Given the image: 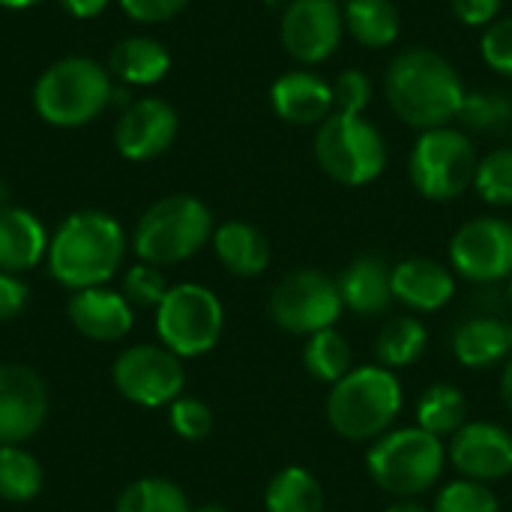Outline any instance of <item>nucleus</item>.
<instances>
[{
	"mask_svg": "<svg viewBox=\"0 0 512 512\" xmlns=\"http://www.w3.org/2000/svg\"><path fill=\"white\" fill-rule=\"evenodd\" d=\"M384 96L405 126L426 132L453 126L468 90L456 66L441 51L414 45L390 60L384 75Z\"/></svg>",
	"mask_w": 512,
	"mask_h": 512,
	"instance_id": "1",
	"label": "nucleus"
},
{
	"mask_svg": "<svg viewBox=\"0 0 512 512\" xmlns=\"http://www.w3.org/2000/svg\"><path fill=\"white\" fill-rule=\"evenodd\" d=\"M123 252L126 234L114 216L102 210H78L51 234L48 270L72 291L99 288L117 273Z\"/></svg>",
	"mask_w": 512,
	"mask_h": 512,
	"instance_id": "2",
	"label": "nucleus"
},
{
	"mask_svg": "<svg viewBox=\"0 0 512 512\" xmlns=\"http://www.w3.org/2000/svg\"><path fill=\"white\" fill-rule=\"evenodd\" d=\"M402 384L393 369L357 366L327 393V420L345 441H378L402 414Z\"/></svg>",
	"mask_w": 512,
	"mask_h": 512,
	"instance_id": "3",
	"label": "nucleus"
},
{
	"mask_svg": "<svg viewBox=\"0 0 512 512\" xmlns=\"http://www.w3.org/2000/svg\"><path fill=\"white\" fill-rule=\"evenodd\" d=\"M114 99L108 66L90 57H60L33 84V111L57 129L93 123Z\"/></svg>",
	"mask_w": 512,
	"mask_h": 512,
	"instance_id": "4",
	"label": "nucleus"
},
{
	"mask_svg": "<svg viewBox=\"0 0 512 512\" xmlns=\"http://www.w3.org/2000/svg\"><path fill=\"white\" fill-rule=\"evenodd\" d=\"M447 465L444 441L420 426L390 429L372 441L366 453V471L372 483L396 498H414L438 486Z\"/></svg>",
	"mask_w": 512,
	"mask_h": 512,
	"instance_id": "5",
	"label": "nucleus"
},
{
	"mask_svg": "<svg viewBox=\"0 0 512 512\" xmlns=\"http://www.w3.org/2000/svg\"><path fill=\"white\" fill-rule=\"evenodd\" d=\"M213 213L192 195H168L150 204L132 234V249L144 264L171 267L204 249L213 240Z\"/></svg>",
	"mask_w": 512,
	"mask_h": 512,
	"instance_id": "6",
	"label": "nucleus"
},
{
	"mask_svg": "<svg viewBox=\"0 0 512 512\" xmlns=\"http://www.w3.org/2000/svg\"><path fill=\"white\" fill-rule=\"evenodd\" d=\"M315 162L339 186H369L387 168V141L363 114L333 111L315 126Z\"/></svg>",
	"mask_w": 512,
	"mask_h": 512,
	"instance_id": "7",
	"label": "nucleus"
},
{
	"mask_svg": "<svg viewBox=\"0 0 512 512\" xmlns=\"http://www.w3.org/2000/svg\"><path fill=\"white\" fill-rule=\"evenodd\" d=\"M477 150L465 129H426L408 153L411 186L429 201H456L474 186Z\"/></svg>",
	"mask_w": 512,
	"mask_h": 512,
	"instance_id": "8",
	"label": "nucleus"
},
{
	"mask_svg": "<svg viewBox=\"0 0 512 512\" xmlns=\"http://www.w3.org/2000/svg\"><path fill=\"white\" fill-rule=\"evenodd\" d=\"M225 327V309L219 297L195 282L168 288L156 306V333L177 357H201L216 348Z\"/></svg>",
	"mask_w": 512,
	"mask_h": 512,
	"instance_id": "9",
	"label": "nucleus"
},
{
	"mask_svg": "<svg viewBox=\"0 0 512 512\" xmlns=\"http://www.w3.org/2000/svg\"><path fill=\"white\" fill-rule=\"evenodd\" d=\"M342 297L336 279L321 270H291L282 276L270 294L267 312L273 324L291 336H315L321 330L336 327L342 318Z\"/></svg>",
	"mask_w": 512,
	"mask_h": 512,
	"instance_id": "10",
	"label": "nucleus"
},
{
	"mask_svg": "<svg viewBox=\"0 0 512 512\" xmlns=\"http://www.w3.org/2000/svg\"><path fill=\"white\" fill-rule=\"evenodd\" d=\"M345 36V15L339 0H288L279 18V42L300 66H321L330 60Z\"/></svg>",
	"mask_w": 512,
	"mask_h": 512,
	"instance_id": "11",
	"label": "nucleus"
},
{
	"mask_svg": "<svg viewBox=\"0 0 512 512\" xmlns=\"http://www.w3.org/2000/svg\"><path fill=\"white\" fill-rule=\"evenodd\" d=\"M450 264L465 282L495 285L512 276V222L480 216L465 222L450 240Z\"/></svg>",
	"mask_w": 512,
	"mask_h": 512,
	"instance_id": "12",
	"label": "nucleus"
},
{
	"mask_svg": "<svg viewBox=\"0 0 512 512\" xmlns=\"http://www.w3.org/2000/svg\"><path fill=\"white\" fill-rule=\"evenodd\" d=\"M114 384L129 402L144 408H162L180 399L186 372L180 357L165 345H135L117 357Z\"/></svg>",
	"mask_w": 512,
	"mask_h": 512,
	"instance_id": "13",
	"label": "nucleus"
},
{
	"mask_svg": "<svg viewBox=\"0 0 512 512\" xmlns=\"http://www.w3.org/2000/svg\"><path fill=\"white\" fill-rule=\"evenodd\" d=\"M180 129V117L171 102L159 96H141L123 108L114 126V144L129 162H150L162 156Z\"/></svg>",
	"mask_w": 512,
	"mask_h": 512,
	"instance_id": "14",
	"label": "nucleus"
},
{
	"mask_svg": "<svg viewBox=\"0 0 512 512\" xmlns=\"http://www.w3.org/2000/svg\"><path fill=\"white\" fill-rule=\"evenodd\" d=\"M48 414L42 378L27 366H0V447H18L33 438Z\"/></svg>",
	"mask_w": 512,
	"mask_h": 512,
	"instance_id": "15",
	"label": "nucleus"
},
{
	"mask_svg": "<svg viewBox=\"0 0 512 512\" xmlns=\"http://www.w3.org/2000/svg\"><path fill=\"white\" fill-rule=\"evenodd\" d=\"M447 456L465 480L495 483L512 474V435L495 423H465Z\"/></svg>",
	"mask_w": 512,
	"mask_h": 512,
	"instance_id": "16",
	"label": "nucleus"
},
{
	"mask_svg": "<svg viewBox=\"0 0 512 512\" xmlns=\"http://www.w3.org/2000/svg\"><path fill=\"white\" fill-rule=\"evenodd\" d=\"M270 105L282 123L321 126L333 111V84L312 69H288L270 84Z\"/></svg>",
	"mask_w": 512,
	"mask_h": 512,
	"instance_id": "17",
	"label": "nucleus"
},
{
	"mask_svg": "<svg viewBox=\"0 0 512 512\" xmlns=\"http://www.w3.org/2000/svg\"><path fill=\"white\" fill-rule=\"evenodd\" d=\"M393 297L414 312H438L456 297V276L432 258H405L393 267Z\"/></svg>",
	"mask_w": 512,
	"mask_h": 512,
	"instance_id": "18",
	"label": "nucleus"
},
{
	"mask_svg": "<svg viewBox=\"0 0 512 512\" xmlns=\"http://www.w3.org/2000/svg\"><path fill=\"white\" fill-rule=\"evenodd\" d=\"M342 306L354 315L375 318L384 315L396 297H393V267H387L378 255H360L354 258L336 279Z\"/></svg>",
	"mask_w": 512,
	"mask_h": 512,
	"instance_id": "19",
	"label": "nucleus"
},
{
	"mask_svg": "<svg viewBox=\"0 0 512 512\" xmlns=\"http://www.w3.org/2000/svg\"><path fill=\"white\" fill-rule=\"evenodd\" d=\"M72 327L96 342H117L132 330V303L108 288H84L69 300Z\"/></svg>",
	"mask_w": 512,
	"mask_h": 512,
	"instance_id": "20",
	"label": "nucleus"
},
{
	"mask_svg": "<svg viewBox=\"0 0 512 512\" xmlns=\"http://www.w3.org/2000/svg\"><path fill=\"white\" fill-rule=\"evenodd\" d=\"M48 234L42 222L24 207H0V270L24 273L48 255Z\"/></svg>",
	"mask_w": 512,
	"mask_h": 512,
	"instance_id": "21",
	"label": "nucleus"
},
{
	"mask_svg": "<svg viewBox=\"0 0 512 512\" xmlns=\"http://www.w3.org/2000/svg\"><path fill=\"white\" fill-rule=\"evenodd\" d=\"M453 354L465 369H489L512 354V327L498 315H477L456 327Z\"/></svg>",
	"mask_w": 512,
	"mask_h": 512,
	"instance_id": "22",
	"label": "nucleus"
},
{
	"mask_svg": "<svg viewBox=\"0 0 512 512\" xmlns=\"http://www.w3.org/2000/svg\"><path fill=\"white\" fill-rule=\"evenodd\" d=\"M171 69V51L153 36H126L108 54V72L129 87H153Z\"/></svg>",
	"mask_w": 512,
	"mask_h": 512,
	"instance_id": "23",
	"label": "nucleus"
},
{
	"mask_svg": "<svg viewBox=\"0 0 512 512\" xmlns=\"http://www.w3.org/2000/svg\"><path fill=\"white\" fill-rule=\"evenodd\" d=\"M213 252L219 264L240 279H255L270 267V243L249 222H222L213 231Z\"/></svg>",
	"mask_w": 512,
	"mask_h": 512,
	"instance_id": "24",
	"label": "nucleus"
},
{
	"mask_svg": "<svg viewBox=\"0 0 512 512\" xmlns=\"http://www.w3.org/2000/svg\"><path fill=\"white\" fill-rule=\"evenodd\" d=\"M345 33L372 51L396 45L402 33V15L393 0H345Z\"/></svg>",
	"mask_w": 512,
	"mask_h": 512,
	"instance_id": "25",
	"label": "nucleus"
},
{
	"mask_svg": "<svg viewBox=\"0 0 512 512\" xmlns=\"http://www.w3.org/2000/svg\"><path fill=\"white\" fill-rule=\"evenodd\" d=\"M267 512H324V486L321 480L300 465H288L264 489Z\"/></svg>",
	"mask_w": 512,
	"mask_h": 512,
	"instance_id": "26",
	"label": "nucleus"
},
{
	"mask_svg": "<svg viewBox=\"0 0 512 512\" xmlns=\"http://www.w3.org/2000/svg\"><path fill=\"white\" fill-rule=\"evenodd\" d=\"M426 348H429L426 324L414 315H399L381 327L375 342V357L378 366L384 369H408L426 354Z\"/></svg>",
	"mask_w": 512,
	"mask_h": 512,
	"instance_id": "27",
	"label": "nucleus"
},
{
	"mask_svg": "<svg viewBox=\"0 0 512 512\" xmlns=\"http://www.w3.org/2000/svg\"><path fill=\"white\" fill-rule=\"evenodd\" d=\"M468 423L465 393L453 384H432L417 402V426L435 438H453Z\"/></svg>",
	"mask_w": 512,
	"mask_h": 512,
	"instance_id": "28",
	"label": "nucleus"
},
{
	"mask_svg": "<svg viewBox=\"0 0 512 512\" xmlns=\"http://www.w3.org/2000/svg\"><path fill=\"white\" fill-rule=\"evenodd\" d=\"M303 366H306V372L315 381L333 387L336 381H342L351 372V348H348V339L336 327L309 336V342L303 348Z\"/></svg>",
	"mask_w": 512,
	"mask_h": 512,
	"instance_id": "29",
	"label": "nucleus"
},
{
	"mask_svg": "<svg viewBox=\"0 0 512 512\" xmlns=\"http://www.w3.org/2000/svg\"><path fill=\"white\" fill-rule=\"evenodd\" d=\"M117 512H192V507H189L186 492L177 483L144 477L123 489L117 501Z\"/></svg>",
	"mask_w": 512,
	"mask_h": 512,
	"instance_id": "30",
	"label": "nucleus"
},
{
	"mask_svg": "<svg viewBox=\"0 0 512 512\" xmlns=\"http://www.w3.org/2000/svg\"><path fill=\"white\" fill-rule=\"evenodd\" d=\"M42 489L39 462L21 447H0V498L12 504L33 501Z\"/></svg>",
	"mask_w": 512,
	"mask_h": 512,
	"instance_id": "31",
	"label": "nucleus"
},
{
	"mask_svg": "<svg viewBox=\"0 0 512 512\" xmlns=\"http://www.w3.org/2000/svg\"><path fill=\"white\" fill-rule=\"evenodd\" d=\"M462 129L474 132H498L512 123V96L507 90H468L462 111Z\"/></svg>",
	"mask_w": 512,
	"mask_h": 512,
	"instance_id": "32",
	"label": "nucleus"
},
{
	"mask_svg": "<svg viewBox=\"0 0 512 512\" xmlns=\"http://www.w3.org/2000/svg\"><path fill=\"white\" fill-rule=\"evenodd\" d=\"M474 189L489 207H512V147H498L477 162Z\"/></svg>",
	"mask_w": 512,
	"mask_h": 512,
	"instance_id": "33",
	"label": "nucleus"
},
{
	"mask_svg": "<svg viewBox=\"0 0 512 512\" xmlns=\"http://www.w3.org/2000/svg\"><path fill=\"white\" fill-rule=\"evenodd\" d=\"M432 512H501V501L489 489V483H477V480L462 477V480L447 483L438 492Z\"/></svg>",
	"mask_w": 512,
	"mask_h": 512,
	"instance_id": "34",
	"label": "nucleus"
},
{
	"mask_svg": "<svg viewBox=\"0 0 512 512\" xmlns=\"http://www.w3.org/2000/svg\"><path fill=\"white\" fill-rule=\"evenodd\" d=\"M480 57L483 63L504 75V78H512V15H501L495 18L483 36H480Z\"/></svg>",
	"mask_w": 512,
	"mask_h": 512,
	"instance_id": "35",
	"label": "nucleus"
},
{
	"mask_svg": "<svg viewBox=\"0 0 512 512\" xmlns=\"http://www.w3.org/2000/svg\"><path fill=\"white\" fill-rule=\"evenodd\" d=\"M165 294H168V282H165L162 270L153 264L141 261L123 276V297L135 306H153L156 309Z\"/></svg>",
	"mask_w": 512,
	"mask_h": 512,
	"instance_id": "36",
	"label": "nucleus"
},
{
	"mask_svg": "<svg viewBox=\"0 0 512 512\" xmlns=\"http://www.w3.org/2000/svg\"><path fill=\"white\" fill-rule=\"evenodd\" d=\"M375 87L363 69H345L333 81V105L342 114H363L372 105Z\"/></svg>",
	"mask_w": 512,
	"mask_h": 512,
	"instance_id": "37",
	"label": "nucleus"
},
{
	"mask_svg": "<svg viewBox=\"0 0 512 512\" xmlns=\"http://www.w3.org/2000/svg\"><path fill=\"white\" fill-rule=\"evenodd\" d=\"M171 429L186 441H201L213 429V411L192 396H180L171 402Z\"/></svg>",
	"mask_w": 512,
	"mask_h": 512,
	"instance_id": "38",
	"label": "nucleus"
},
{
	"mask_svg": "<svg viewBox=\"0 0 512 512\" xmlns=\"http://www.w3.org/2000/svg\"><path fill=\"white\" fill-rule=\"evenodd\" d=\"M120 9L138 24H165L186 9L189 0H117Z\"/></svg>",
	"mask_w": 512,
	"mask_h": 512,
	"instance_id": "39",
	"label": "nucleus"
},
{
	"mask_svg": "<svg viewBox=\"0 0 512 512\" xmlns=\"http://www.w3.org/2000/svg\"><path fill=\"white\" fill-rule=\"evenodd\" d=\"M504 0H450V9L459 24L486 30L495 18H501Z\"/></svg>",
	"mask_w": 512,
	"mask_h": 512,
	"instance_id": "40",
	"label": "nucleus"
},
{
	"mask_svg": "<svg viewBox=\"0 0 512 512\" xmlns=\"http://www.w3.org/2000/svg\"><path fill=\"white\" fill-rule=\"evenodd\" d=\"M27 306V285L0 270V321H12Z\"/></svg>",
	"mask_w": 512,
	"mask_h": 512,
	"instance_id": "41",
	"label": "nucleus"
},
{
	"mask_svg": "<svg viewBox=\"0 0 512 512\" xmlns=\"http://www.w3.org/2000/svg\"><path fill=\"white\" fill-rule=\"evenodd\" d=\"M108 3H111V0H60V6H63L72 18H78V21H87V18L102 15Z\"/></svg>",
	"mask_w": 512,
	"mask_h": 512,
	"instance_id": "42",
	"label": "nucleus"
},
{
	"mask_svg": "<svg viewBox=\"0 0 512 512\" xmlns=\"http://www.w3.org/2000/svg\"><path fill=\"white\" fill-rule=\"evenodd\" d=\"M501 399L512 411V357L504 363V372H501Z\"/></svg>",
	"mask_w": 512,
	"mask_h": 512,
	"instance_id": "43",
	"label": "nucleus"
},
{
	"mask_svg": "<svg viewBox=\"0 0 512 512\" xmlns=\"http://www.w3.org/2000/svg\"><path fill=\"white\" fill-rule=\"evenodd\" d=\"M384 512H429L426 507L414 504V501H399V504H390Z\"/></svg>",
	"mask_w": 512,
	"mask_h": 512,
	"instance_id": "44",
	"label": "nucleus"
},
{
	"mask_svg": "<svg viewBox=\"0 0 512 512\" xmlns=\"http://www.w3.org/2000/svg\"><path fill=\"white\" fill-rule=\"evenodd\" d=\"M36 3H42V0H0L3 9H30Z\"/></svg>",
	"mask_w": 512,
	"mask_h": 512,
	"instance_id": "45",
	"label": "nucleus"
},
{
	"mask_svg": "<svg viewBox=\"0 0 512 512\" xmlns=\"http://www.w3.org/2000/svg\"><path fill=\"white\" fill-rule=\"evenodd\" d=\"M192 512H231L228 507H219V504H204V507H198V510Z\"/></svg>",
	"mask_w": 512,
	"mask_h": 512,
	"instance_id": "46",
	"label": "nucleus"
},
{
	"mask_svg": "<svg viewBox=\"0 0 512 512\" xmlns=\"http://www.w3.org/2000/svg\"><path fill=\"white\" fill-rule=\"evenodd\" d=\"M507 300H510V306H512V276L507 279Z\"/></svg>",
	"mask_w": 512,
	"mask_h": 512,
	"instance_id": "47",
	"label": "nucleus"
}]
</instances>
